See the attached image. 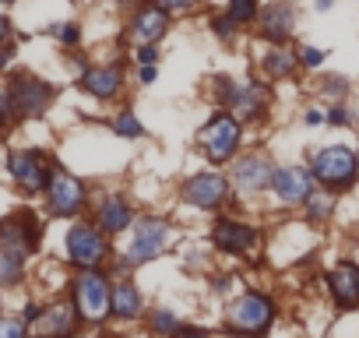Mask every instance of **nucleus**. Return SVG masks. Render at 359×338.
I'll list each match as a JSON object with an SVG mask.
<instances>
[{
    "label": "nucleus",
    "instance_id": "nucleus-1",
    "mask_svg": "<svg viewBox=\"0 0 359 338\" xmlns=\"http://www.w3.org/2000/svg\"><path fill=\"white\" fill-rule=\"evenodd\" d=\"M71 303L85 324H99L113 313V282L102 268H85L71 278Z\"/></svg>",
    "mask_w": 359,
    "mask_h": 338
},
{
    "label": "nucleus",
    "instance_id": "nucleus-2",
    "mask_svg": "<svg viewBox=\"0 0 359 338\" xmlns=\"http://www.w3.org/2000/svg\"><path fill=\"white\" fill-rule=\"evenodd\" d=\"M215 95H219V102L236 116V120H261L264 113H268V92H264V85L261 81H250V78H226V74H219L215 81Z\"/></svg>",
    "mask_w": 359,
    "mask_h": 338
},
{
    "label": "nucleus",
    "instance_id": "nucleus-3",
    "mask_svg": "<svg viewBox=\"0 0 359 338\" xmlns=\"http://www.w3.org/2000/svg\"><path fill=\"white\" fill-rule=\"evenodd\" d=\"M4 81H8L18 120H39L57 99V88L50 81H43L39 74H32V71H11Z\"/></svg>",
    "mask_w": 359,
    "mask_h": 338
},
{
    "label": "nucleus",
    "instance_id": "nucleus-4",
    "mask_svg": "<svg viewBox=\"0 0 359 338\" xmlns=\"http://www.w3.org/2000/svg\"><path fill=\"white\" fill-rule=\"evenodd\" d=\"M240 137H243L240 120H236L233 113L219 109V113H212V120L198 130V148H201V155H205L208 162L222 165V162L236 158V151H240Z\"/></svg>",
    "mask_w": 359,
    "mask_h": 338
},
{
    "label": "nucleus",
    "instance_id": "nucleus-5",
    "mask_svg": "<svg viewBox=\"0 0 359 338\" xmlns=\"http://www.w3.org/2000/svg\"><path fill=\"white\" fill-rule=\"evenodd\" d=\"M8 177L22 194H43L50 177H53V162L43 148H11L8 151Z\"/></svg>",
    "mask_w": 359,
    "mask_h": 338
},
{
    "label": "nucleus",
    "instance_id": "nucleus-6",
    "mask_svg": "<svg viewBox=\"0 0 359 338\" xmlns=\"http://www.w3.org/2000/svg\"><path fill=\"white\" fill-rule=\"evenodd\" d=\"M310 173H313V180H317L320 187H327V191H345V187L355 180V173H359V158H355V151L345 148V144H327V148H320V151L313 155Z\"/></svg>",
    "mask_w": 359,
    "mask_h": 338
},
{
    "label": "nucleus",
    "instance_id": "nucleus-7",
    "mask_svg": "<svg viewBox=\"0 0 359 338\" xmlns=\"http://www.w3.org/2000/svg\"><path fill=\"white\" fill-rule=\"evenodd\" d=\"M64 247H67V261L85 271V268H102L109 261V243H106V233L95 226V222H74L64 236Z\"/></svg>",
    "mask_w": 359,
    "mask_h": 338
},
{
    "label": "nucleus",
    "instance_id": "nucleus-8",
    "mask_svg": "<svg viewBox=\"0 0 359 338\" xmlns=\"http://www.w3.org/2000/svg\"><path fill=\"white\" fill-rule=\"evenodd\" d=\"M226 320H229V331H233V334L261 338V334H268V327H271V320H275V303H271L268 296H261V292H247V296H240V299L229 306Z\"/></svg>",
    "mask_w": 359,
    "mask_h": 338
},
{
    "label": "nucleus",
    "instance_id": "nucleus-9",
    "mask_svg": "<svg viewBox=\"0 0 359 338\" xmlns=\"http://www.w3.org/2000/svg\"><path fill=\"white\" fill-rule=\"evenodd\" d=\"M169 29H172V15L158 0H137L127 15V39L134 46L137 43H162Z\"/></svg>",
    "mask_w": 359,
    "mask_h": 338
},
{
    "label": "nucleus",
    "instance_id": "nucleus-10",
    "mask_svg": "<svg viewBox=\"0 0 359 338\" xmlns=\"http://www.w3.org/2000/svg\"><path fill=\"white\" fill-rule=\"evenodd\" d=\"M46 212L53 219H74L85 205H88V191L78 177L64 173V169H53V177L46 184Z\"/></svg>",
    "mask_w": 359,
    "mask_h": 338
},
{
    "label": "nucleus",
    "instance_id": "nucleus-11",
    "mask_svg": "<svg viewBox=\"0 0 359 338\" xmlns=\"http://www.w3.org/2000/svg\"><path fill=\"white\" fill-rule=\"evenodd\" d=\"M43 240V219L32 208H18L15 215L0 219V250H22V254H36Z\"/></svg>",
    "mask_w": 359,
    "mask_h": 338
},
{
    "label": "nucleus",
    "instance_id": "nucleus-12",
    "mask_svg": "<svg viewBox=\"0 0 359 338\" xmlns=\"http://www.w3.org/2000/svg\"><path fill=\"white\" fill-rule=\"evenodd\" d=\"M165 247H169V222L165 219H158V215L134 219V236H130V247H127V257L134 264L155 261Z\"/></svg>",
    "mask_w": 359,
    "mask_h": 338
},
{
    "label": "nucleus",
    "instance_id": "nucleus-13",
    "mask_svg": "<svg viewBox=\"0 0 359 338\" xmlns=\"http://www.w3.org/2000/svg\"><path fill=\"white\" fill-rule=\"evenodd\" d=\"M296 8L289 4V0H271V4H261V15H257V32L261 39L275 43V46H285L296 32Z\"/></svg>",
    "mask_w": 359,
    "mask_h": 338
},
{
    "label": "nucleus",
    "instance_id": "nucleus-14",
    "mask_svg": "<svg viewBox=\"0 0 359 338\" xmlns=\"http://www.w3.org/2000/svg\"><path fill=\"white\" fill-rule=\"evenodd\" d=\"M313 184L317 180L306 165H282V169H275L271 191L285 208H292V205H306V198L313 194Z\"/></svg>",
    "mask_w": 359,
    "mask_h": 338
},
{
    "label": "nucleus",
    "instance_id": "nucleus-15",
    "mask_svg": "<svg viewBox=\"0 0 359 338\" xmlns=\"http://www.w3.org/2000/svg\"><path fill=\"white\" fill-rule=\"evenodd\" d=\"M184 201L205 212H215L229 201V180L222 173H198L184 184Z\"/></svg>",
    "mask_w": 359,
    "mask_h": 338
},
{
    "label": "nucleus",
    "instance_id": "nucleus-16",
    "mask_svg": "<svg viewBox=\"0 0 359 338\" xmlns=\"http://www.w3.org/2000/svg\"><path fill=\"white\" fill-rule=\"evenodd\" d=\"M271 180H275V162L268 155L254 151V155L236 158V165H233V184L243 194H261V191L271 187Z\"/></svg>",
    "mask_w": 359,
    "mask_h": 338
},
{
    "label": "nucleus",
    "instance_id": "nucleus-17",
    "mask_svg": "<svg viewBox=\"0 0 359 338\" xmlns=\"http://www.w3.org/2000/svg\"><path fill=\"white\" fill-rule=\"evenodd\" d=\"M212 247L222 254H247L257 247V229L240 219H219L212 226Z\"/></svg>",
    "mask_w": 359,
    "mask_h": 338
},
{
    "label": "nucleus",
    "instance_id": "nucleus-18",
    "mask_svg": "<svg viewBox=\"0 0 359 338\" xmlns=\"http://www.w3.org/2000/svg\"><path fill=\"white\" fill-rule=\"evenodd\" d=\"M78 324H81V317H78L74 303H71V299H57V303L43 306V313H39V320H36L32 327H36V334H43V338H71Z\"/></svg>",
    "mask_w": 359,
    "mask_h": 338
},
{
    "label": "nucleus",
    "instance_id": "nucleus-19",
    "mask_svg": "<svg viewBox=\"0 0 359 338\" xmlns=\"http://www.w3.org/2000/svg\"><path fill=\"white\" fill-rule=\"evenodd\" d=\"M78 85L95 99H116L120 85H123V71H120V64H92L81 71Z\"/></svg>",
    "mask_w": 359,
    "mask_h": 338
},
{
    "label": "nucleus",
    "instance_id": "nucleus-20",
    "mask_svg": "<svg viewBox=\"0 0 359 338\" xmlns=\"http://www.w3.org/2000/svg\"><path fill=\"white\" fill-rule=\"evenodd\" d=\"M327 292H331V299H334L338 310H355L359 306V264L341 261L327 275Z\"/></svg>",
    "mask_w": 359,
    "mask_h": 338
},
{
    "label": "nucleus",
    "instance_id": "nucleus-21",
    "mask_svg": "<svg viewBox=\"0 0 359 338\" xmlns=\"http://www.w3.org/2000/svg\"><path fill=\"white\" fill-rule=\"evenodd\" d=\"M130 222H134V208H130L120 194L99 201V208H95V226H99L106 236H116V233L130 229Z\"/></svg>",
    "mask_w": 359,
    "mask_h": 338
},
{
    "label": "nucleus",
    "instance_id": "nucleus-22",
    "mask_svg": "<svg viewBox=\"0 0 359 338\" xmlns=\"http://www.w3.org/2000/svg\"><path fill=\"white\" fill-rule=\"evenodd\" d=\"M296 67H299V57H296L289 46L268 43V50H264V57H261V74H264L268 81H285Z\"/></svg>",
    "mask_w": 359,
    "mask_h": 338
},
{
    "label": "nucleus",
    "instance_id": "nucleus-23",
    "mask_svg": "<svg viewBox=\"0 0 359 338\" xmlns=\"http://www.w3.org/2000/svg\"><path fill=\"white\" fill-rule=\"evenodd\" d=\"M141 310H144V299H141L137 285H134L130 278L113 282V317L134 320V317H141Z\"/></svg>",
    "mask_w": 359,
    "mask_h": 338
},
{
    "label": "nucleus",
    "instance_id": "nucleus-24",
    "mask_svg": "<svg viewBox=\"0 0 359 338\" xmlns=\"http://www.w3.org/2000/svg\"><path fill=\"white\" fill-rule=\"evenodd\" d=\"M25 264H29V254H22V250H0V285H4V289L22 285Z\"/></svg>",
    "mask_w": 359,
    "mask_h": 338
},
{
    "label": "nucleus",
    "instance_id": "nucleus-25",
    "mask_svg": "<svg viewBox=\"0 0 359 338\" xmlns=\"http://www.w3.org/2000/svg\"><path fill=\"white\" fill-rule=\"evenodd\" d=\"M148 327H151V334H158V338H176L180 331V317L172 313V310H165V306H158V310H151L148 313Z\"/></svg>",
    "mask_w": 359,
    "mask_h": 338
},
{
    "label": "nucleus",
    "instance_id": "nucleus-26",
    "mask_svg": "<svg viewBox=\"0 0 359 338\" xmlns=\"http://www.w3.org/2000/svg\"><path fill=\"white\" fill-rule=\"evenodd\" d=\"M261 4H264V0H226V15L247 29V25H254V22H257Z\"/></svg>",
    "mask_w": 359,
    "mask_h": 338
},
{
    "label": "nucleus",
    "instance_id": "nucleus-27",
    "mask_svg": "<svg viewBox=\"0 0 359 338\" xmlns=\"http://www.w3.org/2000/svg\"><path fill=\"white\" fill-rule=\"evenodd\" d=\"M46 32H50L64 50H78V46H81V39H85V29H81L78 22H53Z\"/></svg>",
    "mask_w": 359,
    "mask_h": 338
},
{
    "label": "nucleus",
    "instance_id": "nucleus-28",
    "mask_svg": "<svg viewBox=\"0 0 359 338\" xmlns=\"http://www.w3.org/2000/svg\"><path fill=\"white\" fill-rule=\"evenodd\" d=\"M208 29H212V36H215L219 43H226V46H229V43H236V36H240V29H243V25H240V22H233V18L222 11V15H212V18H208Z\"/></svg>",
    "mask_w": 359,
    "mask_h": 338
},
{
    "label": "nucleus",
    "instance_id": "nucleus-29",
    "mask_svg": "<svg viewBox=\"0 0 359 338\" xmlns=\"http://www.w3.org/2000/svg\"><path fill=\"white\" fill-rule=\"evenodd\" d=\"M303 208H306V219H310V222H324V219L334 212V201H331L327 194H317V191H313Z\"/></svg>",
    "mask_w": 359,
    "mask_h": 338
},
{
    "label": "nucleus",
    "instance_id": "nucleus-30",
    "mask_svg": "<svg viewBox=\"0 0 359 338\" xmlns=\"http://www.w3.org/2000/svg\"><path fill=\"white\" fill-rule=\"evenodd\" d=\"M113 130H116L120 137H130V141L144 134V127H141V120H137V116H134L130 109H123V113H116V116H113Z\"/></svg>",
    "mask_w": 359,
    "mask_h": 338
},
{
    "label": "nucleus",
    "instance_id": "nucleus-31",
    "mask_svg": "<svg viewBox=\"0 0 359 338\" xmlns=\"http://www.w3.org/2000/svg\"><path fill=\"white\" fill-rule=\"evenodd\" d=\"M15 120H18V113H15V102H11L8 81H0V134H4Z\"/></svg>",
    "mask_w": 359,
    "mask_h": 338
},
{
    "label": "nucleus",
    "instance_id": "nucleus-32",
    "mask_svg": "<svg viewBox=\"0 0 359 338\" xmlns=\"http://www.w3.org/2000/svg\"><path fill=\"white\" fill-rule=\"evenodd\" d=\"M0 338H29V324L22 317H4L0 313Z\"/></svg>",
    "mask_w": 359,
    "mask_h": 338
},
{
    "label": "nucleus",
    "instance_id": "nucleus-33",
    "mask_svg": "<svg viewBox=\"0 0 359 338\" xmlns=\"http://www.w3.org/2000/svg\"><path fill=\"white\" fill-rule=\"evenodd\" d=\"M296 57H299V67H306V71H317L320 64H324V50H317V46H299L296 50Z\"/></svg>",
    "mask_w": 359,
    "mask_h": 338
},
{
    "label": "nucleus",
    "instance_id": "nucleus-34",
    "mask_svg": "<svg viewBox=\"0 0 359 338\" xmlns=\"http://www.w3.org/2000/svg\"><path fill=\"white\" fill-rule=\"evenodd\" d=\"M320 92H324L327 99H345V95H348V81H345L341 74H334V78H324V81H320Z\"/></svg>",
    "mask_w": 359,
    "mask_h": 338
},
{
    "label": "nucleus",
    "instance_id": "nucleus-35",
    "mask_svg": "<svg viewBox=\"0 0 359 338\" xmlns=\"http://www.w3.org/2000/svg\"><path fill=\"white\" fill-rule=\"evenodd\" d=\"M134 60H137V64H158V60H162L158 43H137V46H134Z\"/></svg>",
    "mask_w": 359,
    "mask_h": 338
},
{
    "label": "nucleus",
    "instance_id": "nucleus-36",
    "mask_svg": "<svg viewBox=\"0 0 359 338\" xmlns=\"http://www.w3.org/2000/svg\"><path fill=\"white\" fill-rule=\"evenodd\" d=\"M324 120H327L331 127H348V123H355V120H352V113H348L345 106H338V102H334V106L324 113Z\"/></svg>",
    "mask_w": 359,
    "mask_h": 338
},
{
    "label": "nucleus",
    "instance_id": "nucleus-37",
    "mask_svg": "<svg viewBox=\"0 0 359 338\" xmlns=\"http://www.w3.org/2000/svg\"><path fill=\"white\" fill-rule=\"evenodd\" d=\"M158 4L169 11V15H184V11H194L198 0H158Z\"/></svg>",
    "mask_w": 359,
    "mask_h": 338
},
{
    "label": "nucleus",
    "instance_id": "nucleus-38",
    "mask_svg": "<svg viewBox=\"0 0 359 338\" xmlns=\"http://www.w3.org/2000/svg\"><path fill=\"white\" fill-rule=\"evenodd\" d=\"M15 53H18V46H15V39H8V43H0V71H8V67H11V60H15Z\"/></svg>",
    "mask_w": 359,
    "mask_h": 338
},
{
    "label": "nucleus",
    "instance_id": "nucleus-39",
    "mask_svg": "<svg viewBox=\"0 0 359 338\" xmlns=\"http://www.w3.org/2000/svg\"><path fill=\"white\" fill-rule=\"evenodd\" d=\"M155 78H158L155 64H137V81H141V85H151Z\"/></svg>",
    "mask_w": 359,
    "mask_h": 338
},
{
    "label": "nucleus",
    "instance_id": "nucleus-40",
    "mask_svg": "<svg viewBox=\"0 0 359 338\" xmlns=\"http://www.w3.org/2000/svg\"><path fill=\"white\" fill-rule=\"evenodd\" d=\"M8 39H15V25L4 11H0V43H8Z\"/></svg>",
    "mask_w": 359,
    "mask_h": 338
},
{
    "label": "nucleus",
    "instance_id": "nucleus-41",
    "mask_svg": "<svg viewBox=\"0 0 359 338\" xmlns=\"http://www.w3.org/2000/svg\"><path fill=\"white\" fill-rule=\"evenodd\" d=\"M303 120H306V127H320V123H324V113H320V109H306Z\"/></svg>",
    "mask_w": 359,
    "mask_h": 338
},
{
    "label": "nucleus",
    "instance_id": "nucleus-42",
    "mask_svg": "<svg viewBox=\"0 0 359 338\" xmlns=\"http://www.w3.org/2000/svg\"><path fill=\"white\" fill-rule=\"evenodd\" d=\"M331 8H334V0H313V11L317 15H327Z\"/></svg>",
    "mask_w": 359,
    "mask_h": 338
},
{
    "label": "nucleus",
    "instance_id": "nucleus-43",
    "mask_svg": "<svg viewBox=\"0 0 359 338\" xmlns=\"http://www.w3.org/2000/svg\"><path fill=\"white\" fill-rule=\"evenodd\" d=\"M176 338H212V334H205V331H180Z\"/></svg>",
    "mask_w": 359,
    "mask_h": 338
},
{
    "label": "nucleus",
    "instance_id": "nucleus-44",
    "mask_svg": "<svg viewBox=\"0 0 359 338\" xmlns=\"http://www.w3.org/2000/svg\"><path fill=\"white\" fill-rule=\"evenodd\" d=\"M0 313H4V285H0Z\"/></svg>",
    "mask_w": 359,
    "mask_h": 338
},
{
    "label": "nucleus",
    "instance_id": "nucleus-45",
    "mask_svg": "<svg viewBox=\"0 0 359 338\" xmlns=\"http://www.w3.org/2000/svg\"><path fill=\"white\" fill-rule=\"evenodd\" d=\"M15 4V0H0V8H11Z\"/></svg>",
    "mask_w": 359,
    "mask_h": 338
},
{
    "label": "nucleus",
    "instance_id": "nucleus-46",
    "mask_svg": "<svg viewBox=\"0 0 359 338\" xmlns=\"http://www.w3.org/2000/svg\"><path fill=\"white\" fill-rule=\"evenodd\" d=\"M355 158H359V151H355Z\"/></svg>",
    "mask_w": 359,
    "mask_h": 338
},
{
    "label": "nucleus",
    "instance_id": "nucleus-47",
    "mask_svg": "<svg viewBox=\"0 0 359 338\" xmlns=\"http://www.w3.org/2000/svg\"><path fill=\"white\" fill-rule=\"evenodd\" d=\"M36 338H43V334H36Z\"/></svg>",
    "mask_w": 359,
    "mask_h": 338
}]
</instances>
